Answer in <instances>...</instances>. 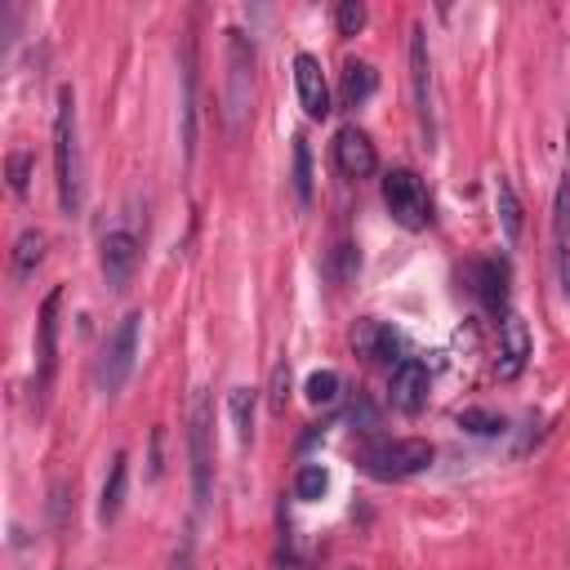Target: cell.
I'll return each mask as SVG.
<instances>
[{"instance_id":"6da1fadb","label":"cell","mask_w":570,"mask_h":570,"mask_svg":"<svg viewBox=\"0 0 570 570\" xmlns=\"http://www.w3.org/2000/svg\"><path fill=\"white\" fill-rule=\"evenodd\" d=\"M53 183H58V209L67 218L80 214L85 183H80V134H76V89L58 85V111H53Z\"/></svg>"},{"instance_id":"7a4b0ae2","label":"cell","mask_w":570,"mask_h":570,"mask_svg":"<svg viewBox=\"0 0 570 570\" xmlns=\"http://www.w3.org/2000/svg\"><path fill=\"white\" fill-rule=\"evenodd\" d=\"M254 111V45L240 27H227V76H223V116L227 129L240 134Z\"/></svg>"},{"instance_id":"3957f363","label":"cell","mask_w":570,"mask_h":570,"mask_svg":"<svg viewBox=\"0 0 570 570\" xmlns=\"http://www.w3.org/2000/svg\"><path fill=\"white\" fill-rule=\"evenodd\" d=\"M187 450H191V499H196V508H205L214 494V401H209V387L191 392Z\"/></svg>"},{"instance_id":"277c9868","label":"cell","mask_w":570,"mask_h":570,"mask_svg":"<svg viewBox=\"0 0 570 570\" xmlns=\"http://www.w3.org/2000/svg\"><path fill=\"white\" fill-rule=\"evenodd\" d=\"M432 459H436V450H432V441H423V436L374 441V445H365V450L356 454V463H361L374 481H405V476L432 468Z\"/></svg>"},{"instance_id":"5b68a950","label":"cell","mask_w":570,"mask_h":570,"mask_svg":"<svg viewBox=\"0 0 570 570\" xmlns=\"http://www.w3.org/2000/svg\"><path fill=\"white\" fill-rule=\"evenodd\" d=\"M138 338H142V312H125L120 325L107 334V343L98 352V387L107 396H116L129 383L134 361H138Z\"/></svg>"},{"instance_id":"8992f818","label":"cell","mask_w":570,"mask_h":570,"mask_svg":"<svg viewBox=\"0 0 570 570\" xmlns=\"http://www.w3.org/2000/svg\"><path fill=\"white\" fill-rule=\"evenodd\" d=\"M383 205H387V214H392L401 227H410V232H423V227L432 223V196H428L423 178H419L414 169H405V165L383 174Z\"/></svg>"},{"instance_id":"52a82bcc","label":"cell","mask_w":570,"mask_h":570,"mask_svg":"<svg viewBox=\"0 0 570 570\" xmlns=\"http://www.w3.org/2000/svg\"><path fill=\"white\" fill-rule=\"evenodd\" d=\"M138 245H142V236H138V227H134L129 218H116V223L102 232V240H98V263H102V281H107L111 294H125V289H129L134 267H138Z\"/></svg>"},{"instance_id":"ba28073f","label":"cell","mask_w":570,"mask_h":570,"mask_svg":"<svg viewBox=\"0 0 570 570\" xmlns=\"http://www.w3.org/2000/svg\"><path fill=\"white\" fill-rule=\"evenodd\" d=\"M410 89H414V116L423 129V142L432 147L436 138V107H432V53H428V31L414 22L410 27Z\"/></svg>"},{"instance_id":"9c48e42d","label":"cell","mask_w":570,"mask_h":570,"mask_svg":"<svg viewBox=\"0 0 570 570\" xmlns=\"http://www.w3.org/2000/svg\"><path fill=\"white\" fill-rule=\"evenodd\" d=\"M58 307H62V289L53 285L40 303V321H36V396L45 401L53 370H58Z\"/></svg>"},{"instance_id":"30bf717a","label":"cell","mask_w":570,"mask_h":570,"mask_svg":"<svg viewBox=\"0 0 570 570\" xmlns=\"http://www.w3.org/2000/svg\"><path fill=\"white\" fill-rule=\"evenodd\" d=\"M428 365L423 361H414V356H405V361H396L392 365V374H387V401L401 410V414H419L423 405H428Z\"/></svg>"},{"instance_id":"8fae6325","label":"cell","mask_w":570,"mask_h":570,"mask_svg":"<svg viewBox=\"0 0 570 570\" xmlns=\"http://www.w3.org/2000/svg\"><path fill=\"white\" fill-rule=\"evenodd\" d=\"M334 165H338L343 178H370L379 169V151H374L370 134L356 129V125H343L334 134Z\"/></svg>"},{"instance_id":"7c38bea8","label":"cell","mask_w":570,"mask_h":570,"mask_svg":"<svg viewBox=\"0 0 570 570\" xmlns=\"http://www.w3.org/2000/svg\"><path fill=\"white\" fill-rule=\"evenodd\" d=\"M352 352H356L361 361H370V365H392L396 352H401V338H396L392 325H383V321H374V316H361V321L352 325Z\"/></svg>"},{"instance_id":"4fadbf2b","label":"cell","mask_w":570,"mask_h":570,"mask_svg":"<svg viewBox=\"0 0 570 570\" xmlns=\"http://www.w3.org/2000/svg\"><path fill=\"white\" fill-rule=\"evenodd\" d=\"M294 89H298V102L312 120H325L330 116V80L321 71V62L312 53H298L294 58Z\"/></svg>"},{"instance_id":"5bb4252c","label":"cell","mask_w":570,"mask_h":570,"mask_svg":"<svg viewBox=\"0 0 570 570\" xmlns=\"http://www.w3.org/2000/svg\"><path fill=\"white\" fill-rule=\"evenodd\" d=\"M178 142L183 160L191 165L196 156V40H183V102H178Z\"/></svg>"},{"instance_id":"9a60e30c","label":"cell","mask_w":570,"mask_h":570,"mask_svg":"<svg viewBox=\"0 0 570 570\" xmlns=\"http://www.w3.org/2000/svg\"><path fill=\"white\" fill-rule=\"evenodd\" d=\"M472 294L490 316H508V263L503 258H481L472 263Z\"/></svg>"},{"instance_id":"2e32d148","label":"cell","mask_w":570,"mask_h":570,"mask_svg":"<svg viewBox=\"0 0 570 570\" xmlns=\"http://www.w3.org/2000/svg\"><path fill=\"white\" fill-rule=\"evenodd\" d=\"M525 361H530V330L517 312H508L499 321V365L494 370H499V379H517Z\"/></svg>"},{"instance_id":"e0dca14e","label":"cell","mask_w":570,"mask_h":570,"mask_svg":"<svg viewBox=\"0 0 570 570\" xmlns=\"http://www.w3.org/2000/svg\"><path fill=\"white\" fill-rule=\"evenodd\" d=\"M125 485H129V454L116 450V454H111V468H107V481H102L98 521H116V517H120V508H125Z\"/></svg>"},{"instance_id":"ac0fdd59","label":"cell","mask_w":570,"mask_h":570,"mask_svg":"<svg viewBox=\"0 0 570 570\" xmlns=\"http://www.w3.org/2000/svg\"><path fill=\"white\" fill-rule=\"evenodd\" d=\"M494 214H499V227H503L508 245L521 240V223H525V214H521V196H517L512 178H503V174L494 178Z\"/></svg>"},{"instance_id":"d6986e66","label":"cell","mask_w":570,"mask_h":570,"mask_svg":"<svg viewBox=\"0 0 570 570\" xmlns=\"http://www.w3.org/2000/svg\"><path fill=\"white\" fill-rule=\"evenodd\" d=\"M374 85H379V76H374V67H370V62H361V58H352V62L343 67V80H338V94H343V102H347V107H356V102H365V98L374 94Z\"/></svg>"},{"instance_id":"ffe728a7","label":"cell","mask_w":570,"mask_h":570,"mask_svg":"<svg viewBox=\"0 0 570 570\" xmlns=\"http://www.w3.org/2000/svg\"><path fill=\"white\" fill-rule=\"evenodd\" d=\"M40 258H45V232L27 227V232L13 240V276L27 281V276L40 267Z\"/></svg>"},{"instance_id":"44dd1931","label":"cell","mask_w":570,"mask_h":570,"mask_svg":"<svg viewBox=\"0 0 570 570\" xmlns=\"http://www.w3.org/2000/svg\"><path fill=\"white\" fill-rule=\"evenodd\" d=\"M227 414H232L236 441L249 445L254 441V387H232L227 392Z\"/></svg>"},{"instance_id":"7402d4cb","label":"cell","mask_w":570,"mask_h":570,"mask_svg":"<svg viewBox=\"0 0 570 570\" xmlns=\"http://www.w3.org/2000/svg\"><path fill=\"white\" fill-rule=\"evenodd\" d=\"M325 490H330V472H325V463H303L298 476H294V499L316 503V499H325Z\"/></svg>"},{"instance_id":"603a6c76","label":"cell","mask_w":570,"mask_h":570,"mask_svg":"<svg viewBox=\"0 0 570 570\" xmlns=\"http://www.w3.org/2000/svg\"><path fill=\"white\" fill-rule=\"evenodd\" d=\"M338 387H343V379H338L334 370H312L307 383H303V396H307L312 405H334V401H338Z\"/></svg>"},{"instance_id":"cb8c5ba5","label":"cell","mask_w":570,"mask_h":570,"mask_svg":"<svg viewBox=\"0 0 570 570\" xmlns=\"http://www.w3.org/2000/svg\"><path fill=\"white\" fill-rule=\"evenodd\" d=\"M294 196H298V205H312V151H307L303 134L294 138Z\"/></svg>"},{"instance_id":"d4e9b609","label":"cell","mask_w":570,"mask_h":570,"mask_svg":"<svg viewBox=\"0 0 570 570\" xmlns=\"http://www.w3.org/2000/svg\"><path fill=\"white\" fill-rule=\"evenodd\" d=\"M267 405H272V414H285V405H289V361H276V365H272Z\"/></svg>"},{"instance_id":"484cf974","label":"cell","mask_w":570,"mask_h":570,"mask_svg":"<svg viewBox=\"0 0 570 570\" xmlns=\"http://www.w3.org/2000/svg\"><path fill=\"white\" fill-rule=\"evenodd\" d=\"M4 169H9V187H13L18 196H27V183H31V151H27V147H13L9 160H4Z\"/></svg>"},{"instance_id":"4316f807","label":"cell","mask_w":570,"mask_h":570,"mask_svg":"<svg viewBox=\"0 0 570 570\" xmlns=\"http://www.w3.org/2000/svg\"><path fill=\"white\" fill-rule=\"evenodd\" d=\"M459 428H468V432H476V436H499V432H503V419L490 414V410H463V414H459Z\"/></svg>"},{"instance_id":"83f0119b","label":"cell","mask_w":570,"mask_h":570,"mask_svg":"<svg viewBox=\"0 0 570 570\" xmlns=\"http://www.w3.org/2000/svg\"><path fill=\"white\" fill-rule=\"evenodd\" d=\"M365 18H370V13H365V4H361V0H343V4H338V13H334L338 36H356V31L365 27Z\"/></svg>"},{"instance_id":"f1b7e54d","label":"cell","mask_w":570,"mask_h":570,"mask_svg":"<svg viewBox=\"0 0 570 570\" xmlns=\"http://www.w3.org/2000/svg\"><path fill=\"white\" fill-rule=\"evenodd\" d=\"M325 267H330V276H334V281H347V276L356 272V245L338 240V245L330 249V263H325Z\"/></svg>"},{"instance_id":"f546056e","label":"cell","mask_w":570,"mask_h":570,"mask_svg":"<svg viewBox=\"0 0 570 570\" xmlns=\"http://www.w3.org/2000/svg\"><path fill=\"white\" fill-rule=\"evenodd\" d=\"M552 223H557V249H570V187L557 191V214H552Z\"/></svg>"},{"instance_id":"4dcf8cb0","label":"cell","mask_w":570,"mask_h":570,"mask_svg":"<svg viewBox=\"0 0 570 570\" xmlns=\"http://www.w3.org/2000/svg\"><path fill=\"white\" fill-rule=\"evenodd\" d=\"M557 281H561V298L570 307V249H557Z\"/></svg>"},{"instance_id":"1f68e13d","label":"cell","mask_w":570,"mask_h":570,"mask_svg":"<svg viewBox=\"0 0 570 570\" xmlns=\"http://www.w3.org/2000/svg\"><path fill=\"white\" fill-rule=\"evenodd\" d=\"M352 423L374 428V410H370V401H365V396H356V405H352Z\"/></svg>"},{"instance_id":"d6a6232c","label":"cell","mask_w":570,"mask_h":570,"mask_svg":"<svg viewBox=\"0 0 570 570\" xmlns=\"http://www.w3.org/2000/svg\"><path fill=\"white\" fill-rule=\"evenodd\" d=\"M272 570H312L303 557H294V552H281L276 561H272Z\"/></svg>"}]
</instances>
